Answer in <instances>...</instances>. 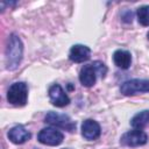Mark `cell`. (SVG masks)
<instances>
[{"label": "cell", "mask_w": 149, "mask_h": 149, "mask_svg": "<svg viewBox=\"0 0 149 149\" xmlns=\"http://www.w3.org/2000/svg\"><path fill=\"white\" fill-rule=\"evenodd\" d=\"M106 72H107V68L105 66V64L97 61V62H93L91 64L84 65L81 68V70L79 72V80H80L83 86L91 87L95 84L97 74L105 77Z\"/></svg>", "instance_id": "obj_2"}, {"label": "cell", "mask_w": 149, "mask_h": 149, "mask_svg": "<svg viewBox=\"0 0 149 149\" xmlns=\"http://www.w3.org/2000/svg\"><path fill=\"white\" fill-rule=\"evenodd\" d=\"M28 99V86L23 81H17L10 85L7 92V100L14 106H24Z\"/></svg>", "instance_id": "obj_3"}, {"label": "cell", "mask_w": 149, "mask_h": 149, "mask_svg": "<svg viewBox=\"0 0 149 149\" xmlns=\"http://www.w3.org/2000/svg\"><path fill=\"white\" fill-rule=\"evenodd\" d=\"M130 125L134 129H142L147 125H149V109L142 111L133 116Z\"/></svg>", "instance_id": "obj_13"}, {"label": "cell", "mask_w": 149, "mask_h": 149, "mask_svg": "<svg viewBox=\"0 0 149 149\" xmlns=\"http://www.w3.org/2000/svg\"><path fill=\"white\" fill-rule=\"evenodd\" d=\"M49 98H50L52 105H55L56 107H64V106L69 105V102H70L68 94L64 92L62 86L58 84H54L52 86H50Z\"/></svg>", "instance_id": "obj_8"}, {"label": "cell", "mask_w": 149, "mask_h": 149, "mask_svg": "<svg viewBox=\"0 0 149 149\" xmlns=\"http://www.w3.org/2000/svg\"><path fill=\"white\" fill-rule=\"evenodd\" d=\"M137 20L142 26H149V6H142L136 12Z\"/></svg>", "instance_id": "obj_14"}, {"label": "cell", "mask_w": 149, "mask_h": 149, "mask_svg": "<svg viewBox=\"0 0 149 149\" xmlns=\"http://www.w3.org/2000/svg\"><path fill=\"white\" fill-rule=\"evenodd\" d=\"M30 133L21 125L13 127L9 132H8V139L15 143V144H22L26 141H28L30 139Z\"/></svg>", "instance_id": "obj_11"}, {"label": "cell", "mask_w": 149, "mask_h": 149, "mask_svg": "<svg viewBox=\"0 0 149 149\" xmlns=\"http://www.w3.org/2000/svg\"><path fill=\"white\" fill-rule=\"evenodd\" d=\"M114 64L120 69H128L132 63V55L127 50H116L113 54Z\"/></svg>", "instance_id": "obj_12"}, {"label": "cell", "mask_w": 149, "mask_h": 149, "mask_svg": "<svg viewBox=\"0 0 149 149\" xmlns=\"http://www.w3.org/2000/svg\"><path fill=\"white\" fill-rule=\"evenodd\" d=\"M63 139L64 135L59 130L52 127L43 128L37 135V140L42 144H47V146H58L63 142Z\"/></svg>", "instance_id": "obj_6"}, {"label": "cell", "mask_w": 149, "mask_h": 149, "mask_svg": "<svg viewBox=\"0 0 149 149\" xmlns=\"http://www.w3.org/2000/svg\"><path fill=\"white\" fill-rule=\"evenodd\" d=\"M100 126L97 121L87 119L81 123V135L86 140H95L100 136Z\"/></svg>", "instance_id": "obj_10"}, {"label": "cell", "mask_w": 149, "mask_h": 149, "mask_svg": "<svg viewBox=\"0 0 149 149\" xmlns=\"http://www.w3.org/2000/svg\"><path fill=\"white\" fill-rule=\"evenodd\" d=\"M148 37H149V33H148Z\"/></svg>", "instance_id": "obj_15"}, {"label": "cell", "mask_w": 149, "mask_h": 149, "mask_svg": "<svg viewBox=\"0 0 149 149\" xmlns=\"http://www.w3.org/2000/svg\"><path fill=\"white\" fill-rule=\"evenodd\" d=\"M147 134L142 129H134L125 133L121 136V143L128 147H137L147 143Z\"/></svg>", "instance_id": "obj_7"}, {"label": "cell", "mask_w": 149, "mask_h": 149, "mask_svg": "<svg viewBox=\"0 0 149 149\" xmlns=\"http://www.w3.org/2000/svg\"><path fill=\"white\" fill-rule=\"evenodd\" d=\"M120 91L123 95H135L137 93L149 92V79H130L125 81Z\"/></svg>", "instance_id": "obj_4"}, {"label": "cell", "mask_w": 149, "mask_h": 149, "mask_svg": "<svg viewBox=\"0 0 149 149\" xmlns=\"http://www.w3.org/2000/svg\"><path fill=\"white\" fill-rule=\"evenodd\" d=\"M44 120L47 123L55 126V127H59L62 129H66L68 132H72L76 129V122H73L65 114H58L55 112H49L45 115Z\"/></svg>", "instance_id": "obj_5"}, {"label": "cell", "mask_w": 149, "mask_h": 149, "mask_svg": "<svg viewBox=\"0 0 149 149\" xmlns=\"http://www.w3.org/2000/svg\"><path fill=\"white\" fill-rule=\"evenodd\" d=\"M91 56V49L84 44H74L70 49L69 58L74 63L86 62Z\"/></svg>", "instance_id": "obj_9"}, {"label": "cell", "mask_w": 149, "mask_h": 149, "mask_svg": "<svg viewBox=\"0 0 149 149\" xmlns=\"http://www.w3.org/2000/svg\"><path fill=\"white\" fill-rule=\"evenodd\" d=\"M23 55V44L20 37L15 34H12L8 38L6 48V68L8 70H15L21 63Z\"/></svg>", "instance_id": "obj_1"}]
</instances>
